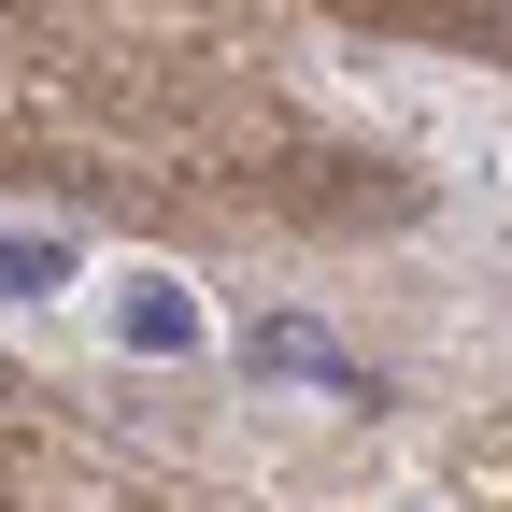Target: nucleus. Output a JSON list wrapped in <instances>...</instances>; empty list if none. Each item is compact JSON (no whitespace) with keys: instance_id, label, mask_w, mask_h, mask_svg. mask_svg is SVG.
Returning <instances> with one entry per match:
<instances>
[{"instance_id":"obj_1","label":"nucleus","mask_w":512,"mask_h":512,"mask_svg":"<svg viewBox=\"0 0 512 512\" xmlns=\"http://www.w3.org/2000/svg\"><path fill=\"white\" fill-rule=\"evenodd\" d=\"M242 356H271L285 384H313V399H370V370L328 342V328H299V313H271V328H242Z\"/></svg>"},{"instance_id":"obj_2","label":"nucleus","mask_w":512,"mask_h":512,"mask_svg":"<svg viewBox=\"0 0 512 512\" xmlns=\"http://www.w3.org/2000/svg\"><path fill=\"white\" fill-rule=\"evenodd\" d=\"M114 328L143 342V356H200V313H185L171 285H128V313H114Z\"/></svg>"},{"instance_id":"obj_3","label":"nucleus","mask_w":512,"mask_h":512,"mask_svg":"<svg viewBox=\"0 0 512 512\" xmlns=\"http://www.w3.org/2000/svg\"><path fill=\"white\" fill-rule=\"evenodd\" d=\"M57 271H72L57 242H0V299H57Z\"/></svg>"}]
</instances>
